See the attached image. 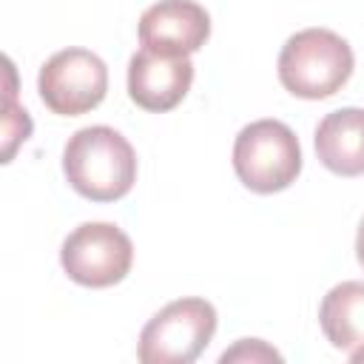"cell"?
<instances>
[{
    "mask_svg": "<svg viewBox=\"0 0 364 364\" xmlns=\"http://www.w3.org/2000/svg\"><path fill=\"white\" fill-rule=\"evenodd\" d=\"M355 57L344 37L330 28H301L282 46L279 82L301 100L333 97L353 74Z\"/></svg>",
    "mask_w": 364,
    "mask_h": 364,
    "instance_id": "7a4b0ae2",
    "label": "cell"
},
{
    "mask_svg": "<svg viewBox=\"0 0 364 364\" xmlns=\"http://www.w3.org/2000/svg\"><path fill=\"white\" fill-rule=\"evenodd\" d=\"M233 171L256 193H276L296 182L301 171L299 136L282 119H256L236 134Z\"/></svg>",
    "mask_w": 364,
    "mask_h": 364,
    "instance_id": "3957f363",
    "label": "cell"
},
{
    "mask_svg": "<svg viewBox=\"0 0 364 364\" xmlns=\"http://www.w3.org/2000/svg\"><path fill=\"white\" fill-rule=\"evenodd\" d=\"M193 82V63L188 54H165L139 48L128 63V97L154 114L176 108Z\"/></svg>",
    "mask_w": 364,
    "mask_h": 364,
    "instance_id": "52a82bcc",
    "label": "cell"
},
{
    "mask_svg": "<svg viewBox=\"0 0 364 364\" xmlns=\"http://www.w3.org/2000/svg\"><path fill=\"white\" fill-rule=\"evenodd\" d=\"M355 259H358V264L364 267V219H361V225H358V236H355Z\"/></svg>",
    "mask_w": 364,
    "mask_h": 364,
    "instance_id": "7c38bea8",
    "label": "cell"
},
{
    "mask_svg": "<svg viewBox=\"0 0 364 364\" xmlns=\"http://www.w3.org/2000/svg\"><path fill=\"white\" fill-rule=\"evenodd\" d=\"M216 333V310L199 296L165 304L139 333L136 355L142 364H191Z\"/></svg>",
    "mask_w": 364,
    "mask_h": 364,
    "instance_id": "277c9868",
    "label": "cell"
},
{
    "mask_svg": "<svg viewBox=\"0 0 364 364\" xmlns=\"http://www.w3.org/2000/svg\"><path fill=\"white\" fill-rule=\"evenodd\" d=\"M318 324L336 350L364 353V282L350 279L330 287L318 307Z\"/></svg>",
    "mask_w": 364,
    "mask_h": 364,
    "instance_id": "30bf717a",
    "label": "cell"
},
{
    "mask_svg": "<svg viewBox=\"0 0 364 364\" xmlns=\"http://www.w3.org/2000/svg\"><path fill=\"white\" fill-rule=\"evenodd\" d=\"M210 37V14L196 0H159L139 17V43L165 54H193Z\"/></svg>",
    "mask_w": 364,
    "mask_h": 364,
    "instance_id": "ba28073f",
    "label": "cell"
},
{
    "mask_svg": "<svg viewBox=\"0 0 364 364\" xmlns=\"http://www.w3.org/2000/svg\"><path fill=\"white\" fill-rule=\"evenodd\" d=\"M316 154L338 176L364 173V108L330 111L316 125Z\"/></svg>",
    "mask_w": 364,
    "mask_h": 364,
    "instance_id": "9c48e42d",
    "label": "cell"
},
{
    "mask_svg": "<svg viewBox=\"0 0 364 364\" xmlns=\"http://www.w3.org/2000/svg\"><path fill=\"white\" fill-rule=\"evenodd\" d=\"M219 361L222 364H228V361H282V355L259 338H242L233 350H225Z\"/></svg>",
    "mask_w": 364,
    "mask_h": 364,
    "instance_id": "8fae6325",
    "label": "cell"
},
{
    "mask_svg": "<svg viewBox=\"0 0 364 364\" xmlns=\"http://www.w3.org/2000/svg\"><path fill=\"white\" fill-rule=\"evenodd\" d=\"M37 91L48 111L60 117H80L105 100L108 68L88 48H63L43 63Z\"/></svg>",
    "mask_w": 364,
    "mask_h": 364,
    "instance_id": "8992f818",
    "label": "cell"
},
{
    "mask_svg": "<svg viewBox=\"0 0 364 364\" xmlns=\"http://www.w3.org/2000/svg\"><path fill=\"white\" fill-rule=\"evenodd\" d=\"M134 262L128 233L111 222H82L74 228L63 247L60 264L71 282L82 287H111L122 282Z\"/></svg>",
    "mask_w": 364,
    "mask_h": 364,
    "instance_id": "5b68a950",
    "label": "cell"
},
{
    "mask_svg": "<svg viewBox=\"0 0 364 364\" xmlns=\"http://www.w3.org/2000/svg\"><path fill=\"white\" fill-rule=\"evenodd\" d=\"M63 171L80 196L91 202H117L136 182V154L111 125H88L68 136Z\"/></svg>",
    "mask_w": 364,
    "mask_h": 364,
    "instance_id": "6da1fadb",
    "label": "cell"
}]
</instances>
